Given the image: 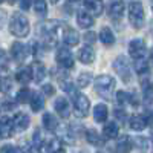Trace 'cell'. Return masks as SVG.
Masks as SVG:
<instances>
[{
  "instance_id": "cell-6",
  "label": "cell",
  "mask_w": 153,
  "mask_h": 153,
  "mask_svg": "<svg viewBox=\"0 0 153 153\" xmlns=\"http://www.w3.org/2000/svg\"><path fill=\"white\" fill-rule=\"evenodd\" d=\"M146 52H147V46H146L144 40H141V38H135V40L130 42V45H129V54H130L132 58L141 60V58H144Z\"/></svg>"
},
{
  "instance_id": "cell-19",
  "label": "cell",
  "mask_w": 153,
  "mask_h": 153,
  "mask_svg": "<svg viewBox=\"0 0 153 153\" xmlns=\"http://www.w3.org/2000/svg\"><path fill=\"white\" fill-rule=\"evenodd\" d=\"M124 9H126V6H124V3L121 2V0H118V2H113V3L110 5V9H109L110 17H113V19H121V17L124 16Z\"/></svg>"
},
{
  "instance_id": "cell-43",
  "label": "cell",
  "mask_w": 153,
  "mask_h": 153,
  "mask_svg": "<svg viewBox=\"0 0 153 153\" xmlns=\"http://www.w3.org/2000/svg\"><path fill=\"white\" fill-rule=\"evenodd\" d=\"M150 63L153 65V49H152V52H150Z\"/></svg>"
},
{
  "instance_id": "cell-8",
  "label": "cell",
  "mask_w": 153,
  "mask_h": 153,
  "mask_svg": "<svg viewBox=\"0 0 153 153\" xmlns=\"http://www.w3.org/2000/svg\"><path fill=\"white\" fill-rule=\"evenodd\" d=\"M28 126H29V117L28 115L23 113V112L16 113L14 120H12V129L16 132H25L28 129Z\"/></svg>"
},
{
  "instance_id": "cell-24",
  "label": "cell",
  "mask_w": 153,
  "mask_h": 153,
  "mask_svg": "<svg viewBox=\"0 0 153 153\" xmlns=\"http://www.w3.org/2000/svg\"><path fill=\"white\" fill-rule=\"evenodd\" d=\"M16 80L22 84H26L28 81L32 80V74H31V68H23L16 74Z\"/></svg>"
},
{
  "instance_id": "cell-3",
  "label": "cell",
  "mask_w": 153,
  "mask_h": 153,
  "mask_svg": "<svg viewBox=\"0 0 153 153\" xmlns=\"http://www.w3.org/2000/svg\"><path fill=\"white\" fill-rule=\"evenodd\" d=\"M144 20H146V16H144L143 5L139 2H132L129 6V22L132 23V26L136 29L143 28Z\"/></svg>"
},
{
  "instance_id": "cell-21",
  "label": "cell",
  "mask_w": 153,
  "mask_h": 153,
  "mask_svg": "<svg viewBox=\"0 0 153 153\" xmlns=\"http://www.w3.org/2000/svg\"><path fill=\"white\" fill-rule=\"evenodd\" d=\"M103 133H104L106 138L113 139V138H117V136H118V133H120V127H118L117 123H107V124L104 126V129H103Z\"/></svg>"
},
{
  "instance_id": "cell-28",
  "label": "cell",
  "mask_w": 153,
  "mask_h": 153,
  "mask_svg": "<svg viewBox=\"0 0 153 153\" xmlns=\"http://www.w3.org/2000/svg\"><path fill=\"white\" fill-rule=\"evenodd\" d=\"M34 9L38 16H46V12H48V3H46V0H34Z\"/></svg>"
},
{
  "instance_id": "cell-5",
  "label": "cell",
  "mask_w": 153,
  "mask_h": 153,
  "mask_svg": "<svg viewBox=\"0 0 153 153\" xmlns=\"http://www.w3.org/2000/svg\"><path fill=\"white\" fill-rule=\"evenodd\" d=\"M113 69L123 78V81H126V83L130 81V66H129V61H127L126 57H118L115 60L113 61Z\"/></svg>"
},
{
  "instance_id": "cell-41",
  "label": "cell",
  "mask_w": 153,
  "mask_h": 153,
  "mask_svg": "<svg viewBox=\"0 0 153 153\" xmlns=\"http://www.w3.org/2000/svg\"><path fill=\"white\" fill-rule=\"evenodd\" d=\"M5 22H6V12L3 9H0V28H3Z\"/></svg>"
},
{
  "instance_id": "cell-45",
  "label": "cell",
  "mask_w": 153,
  "mask_h": 153,
  "mask_svg": "<svg viewBox=\"0 0 153 153\" xmlns=\"http://www.w3.org/2000/svg\"><path fill=\"white\" fill-rule=\"evenodd\" d=\"M51 2H52V3H57V2H58V0H51Z\"/></svg>"
},
{
  "instance_id": "cell-11",
  "label": "cell",
  "mask_w": 153,
  "mask_h": 153,
  "mask_svg": "<svg viewBox=\"0 0 153 153\" xmlns=\"http://www.w3.org/2000/svg\"><path fill=\"white\" fill-rule=\"evenodd\" d=\"M78 60L81 63H84V65H91V63H94L95 60V52L92 48L89 46H83L80 51H78Z\"/></svg>"
},
{
  "instance_id": "cell-1",
  "label": "cell",
  "mask_w": 153,
  "mask_h": 153,
  "mask_svg": "<svg viewBox=\"0 0 153 153\" xmlns=\"http://www.w3.org/2000/svg\"><path fill=\"white\" fill-rule=\"evenodd\" d=\"M9 31L16 37H20V38L26 37L29 34V22H28V19L23 14H20V12H14L11 20H9Z\"/></svg>"
},
{
  "instance_id": "cell-10",
  "label": "cell",
  "mask_w": 153,
  "mask_h": 153,
  "mask_svg": "<svg viewBox=\"0 0 153 153\" xmlns=\"http://www.w3.org/2000/svg\"><path fill=\"white\" fill-rule=\"evenodd\" d=\"M61 38H63V42H65V45L68 46H76L80 42V35L78 32H76L75 29L66 26L65 29H63V34H61Z\"/></svg>"
},
{
  "instance_id": "cell-39",
  "label": "cell",
  "mask_w": 153,
  "mask_h": 153,
  "mask_svg": "<svg viewBox=\"0 0 153 153\" xmlns=\"http://www.w3.org/2000/svg\"><path fill=\"white\" fill-rule=\"evenodd\" d=\"M95 38H97V35H95L92 31L84 34V42H87V43H94V42H95Z\"/></svg>"
},
{
  "instance_id": "cell-46",
  "label": "cell",
  "mask_w": 153,
  "mask_h": 153,
  "mask_svg": "<svg viewBox=\"0 0 153 153\" xmlns=\"http://www.w3.org/2000/svg\"><path fill=\"white\" fill-rule=\"evenodd\" d=\"M71 2H78V0H71Z\"/></svg>"
},
{
  "instance_id": "cell-34",
  "label": "cell",
  "mask_w": 153,
  "mask_h": 153,
  "mask_svg": "<svg viewBox=\"0 0 153 153\" xmlns=\"http://www.w3.org/2000/svg\"><path fill=\"white\" fill-rule=\"evenodd\" d=\"M11 86H12V81L9 80V78H3V81H2V84H0V91L2 92H9V89H11Z\"/></svg>"
},
{
  "instance_id": "cell-16",
  "label": "cell",
  "mask_w": 153,
  "mask_h": 153,
  "mask_svg": "<svg viewBox=\"0 0 153 153\" xmlns=\"http://www.w3.org/2000/svg\"><path fill=\"white\" fill-rule=\"evenodd\" d=\"M129 124H130V127H132L133 130L141 132V130H144L146 127H147V118L143 117V115H135V117L130 118Z\"/></svg>"
},
{
  "instance_id": "cell-2",
  "label": "cell",
  "mask_w": 153,
  "mask_h": 153,
  "mask_svg": "<svg viewBox=\"0 0 153 153\" xmlns=\"http://www.w3.org/2000/svg\"><path fill=\"white\" fill-rule=\"evenodd\" d=\"M115 84H117V81H115L113 76H110V75H100L98 78L95 80V91L104 100H112Z\"/></svg>"
},
{
  "instance_id": "cell-35",
  "label": "cell",
  "mask_w": 153,
  "mask_h": 153,
  "mask_svg": "<svg viewBox=\"0 0 153 153\" xmlns=\"http://www.w3.org/2000/svg\"><path fill=\"white\" fill-rule=\"evenodd\" d=\"M0 153H20L14 146H9V144H6V146H3L2 149H0Z\"/></svg>"
},
{
  "instance_id": "cell-9",
  "label": "cell",
  "mask_w": 153,
  "mask_h": 153,
  "mask_svg": "<svg viewBox=\"0 0 153 153\" xmlns=\"http://www.w3.org/2000/svg\"><path fill=\"white\" fill-rule=\"evenodd\" d=\"M11 54H12V57H14L16 61L22 63V61H25V58L28 57V48L25 46L23 43H20V42H16V43H12V46H11Z\"/></svg>"
},
{
  "instance_id": "cell-20",
  "label": "cell",
  "mask_w": 153,
  "mask_h": 153,
  "mask_svg": "<svg viewBox=\"0 0 153 153\" xmlns=\"http://www.w3.org/2000/svg\"><path fill=\"white\" fill-rule=\"evenodd\" d=\"M100 40H101V43L106 45V46H110V45L115 43V35L110 31V28H101V31H100Z\"/></svg>"
},
{
  "instance_id": "cell-26",
  "label": "cell",
  "mask_w": 153,
  "mask_h": 153,
  "mask_svg": "<svg viewBox=\"0 0 153 153\" xmlns=\"http://www.w3.org/2000/svg\"><path fill=\"white\" fill-rule=\"evenodd\" d=\"M43 106H45V101L40 97V94H34L31 98V109L34 112H40V109H43Z\"/></svg>"
},
{
  "instance_id": "cell-42",
  "label": "cell",
  "mask_w": 153,
  "mask_h": 153,
  "mask_svg": "<svg viewBox=\"0 0 153 153\" xmlns=\"http://www.w3.org/2000/svg\"><path fill=\"white\" fill-rule=\"evenodd\" d=\"M123 113H124L123 110H118V109H117V110H115V117H117V118H120V120H123V121H124V120H126V117H124Z\"/></svg>"
},
{
  "instance_id": "cell-37",
  "label": "cell",
  "mask_w": 153,
  "mask_h": 153,
  "mask_svg": "<svg viewBox=\"0 0 153 153\" xmlns=\"http://www.w3.org/2000/svg\"><path fill=\"white\" fill-rule=\"evenodd\" d=\"M40 144H42V133L37 130L34 133V147H40Z\"/></svg>"
},
{
  "instance_id": "cell-29",
  "label": "cell",
  "mask_w": 153,
  "mask_h": 153,
  "mask_svg": "<svg viewBox=\"0 0 153 153\" xmlns=\"http://www.w3.org/2000/svg\"><path fill=\"white\" fill-rule=\"evenodd\" d=\"M135 71H136L139 75H144V74L149 72V65L144 61V58L136 60V63H135Z\"/></svg>"
},
{
  "instance_id": "cell-7",
  "label": "cell",
  "mask_w": 153,
  "mask_h": 153,
  "mask_svg": "<svg viewBox=\"0 0 153 153\" xmlns=\"http://www.w3.org/2000/svg\"><path fill=\"white\" fill-rule=\"evenodd\" d=\"M55 58H57L58 65L63 66V68H66V69H71V68L74 66V63H75L72 52H71L69 49H65V48H60V49L57 51Z\"/></svg>"
},
{
  "instance_id": "cell-44",
  "label": "cell",
  "mask_w": 153,
  "mask_h": 153,
  "mask_svg": "<svg viewBox=\"0 0 153 153\" xmlns=\"http://www.w3.org/2000/svg\"><path fill=\"white\" fill-rule=\"evenodd\" d=\"M8 2H9V3L12 5V3H14V2H16V0H8Z\"/></svg>"
},
{
  "instance_id": "cell-27",
  "label": "cell",
  "mask_w": 153,
  "mask_h": 153,
  "mask_svg": "<svg viewBox=\"0 0 153 153\" xmlns=\"http://www.w3.org/2000/svg\"><path fill=\"white\" fill-rule=\"evenodd\" d=\"M86 139H87V143H91L94 146H100L101 144V138H100V133L94 129L91 130H87L86 132Z\"/></svg>"
},
{
  "instance_id": "cell-14",
  "label": "cell",
  "mask_w": 153,
  "mask_h": 153,
  "mask_svg": "<svg viewBox=\"0 0 153 153\" xmlns=\"http://www.w3.org/2000/svg\"><path fill=\"white\" fill-rule=\"evenodd\" d=\"M84 8L92 16H101L103 12V2L101 0H84Z\"/></svg>"
},
{
  "instance_id": "cell-18",
  "label": "cell",
  "mask_w": 153,
  "mask_h": 153,
  "mask_svg": "<svg viewBox=\"0 0 153 153\" xmlns=\"http://www.w3.org/2000/svg\"><path fill=\"white\" fill-rule=\"evenodd\" d=\"M12 132H14V129H12V121L8 117H3L0 120V136L9 138L12 135Z\"/></svg>"
},
{
  "instance_id": "cell-4",
  "label": "cell",
  "mask_w": 153,
  "mask_h": 153,
  "mask_svg": "<svg viewBox=\"0 0 153 153\" xmlns=\"http://www.w3.org/2000/svg\"><path fill=\"white\" fill-rule=\"evenodd\" d=\"M74 107H75V115L78 118H84L89 113V107H91V101L89 98L83 94L75 95V101H74Z\"/></svg>"
},
{
  "instance_id": "cell-48",
  "label": "cell",
  "mask_w": 153,
  "mask_h": 153,
  "mask_svg": "<svg viewBox=\"0 0 153 153\" xmlns=\"http://www.w3.org/2000/svg\"><path fill=\"white\" fill-rule=\"evenodd\" d=\"M2 2H3V0H0V3H2Z\"/></svg>"
},
{
  "instance_id": "cell-36",
  "label": "cell",
  "mask_w": 153,
  "mask_h": 153,
  "mask_svg": "<svg viewBox=\"0 0 153 153\" xmlns=\"http://www.w3.org/2000/svg\"><path fill=\"white\" fill-rule=\"evenodd\" d=\"M117 98H118V101H120V103H121V104H126V103H127V101H129V100H130V97H129V95H127L126 92H118V95H117Z\"/></svg>"
},
{
  "instance_id": "cell-12",
  "label": "cell",
  "mask_w": 153,
  "mask_h": 153,
  "mask_svg": "<svg viewBox=\"0 0 153 153\" xmlns=\"http://www.w3.org/2000/svg\"><path fill=\"white\" fill-rule=\"evenodd\" d=\"M29 68H31V74H32V80L35 83H40L46 76V69H45V66L42 65V63H38V61L32 63Z\"/></svg>"
},
{
  "instance_id": "cell-30",
  "label": "cell",
  "mask_w": 153,
  "mask_h": 153,
  "mask_svg": "<svg viewBox=\"0 0 153 153\" xmlns=\"http://www.w3.org/2000/svg\"><path fill=\"white\" fill-rule=\"evenodd\" d=\"M91 74L89 72H83V74H80V76L76 78V84H78L80 87H86V86H89V83H91Z\"/></svg>"
},
{
  "instance_id": "cell-40",
  "label": "cell",
  "mask_w": 153,
  "mask_h": 153,
  "mask_svg": "<svg viewBox=\"0 0 153 153\" xmlns=\"http://www.w3.org/2000/svg\"><path fill=\"white\" fill-rule=\"evenodd\" d=\"M31 3H32V0H20V8L26 11L31 8Z\"/></svg>"
},
{
  "instance_id": "cell-32",
  "label": "cell",
  "mask_w": 153,
  "mask_h": 153,
  "mask_svg": "<svg viewBox=\"0 0 153 153\" xmlns=\"http://www.w3.org/2000/svg\"><path fill=\"white\" fill-rule=\"evenodd\" d=\"M8 66H9V60H8V55H6V52H5V51H2V49H0V68H2V69H8Z\"/></svg>"
},
{
  "instance_id": "cell-31",
  "label": "cell",
  "mask_w": 153,
  "mask_h": 153,
  "mask_svg": "<svg viewBox=\"0 0 153 153\" xmlns=\"http://www.w3.org/2000/svg\"><path fill=\"white\" fill-rule=\"evenodd\" d=\"M29 97H31L29 89L23 87V89H20L19 94H17V101H19V103H28V101H29Z\"/></svg>"
},
{
  "instance_id": "cell-17",
  "label": "cell",
  "mask_w": 153,
  "mask_h": 153,
  "mask_svg": "<svg viewBox=\"0 0 153 153\" xmlns=\"http://www.w3.org/2000/svg\"><path fill=\"white\" fill-rule=\"evenodd\" d=\"M107 115H109V110H107V106L106 104H97L95 109H94V120L97 123H104L107 120Z\"/></svg>"
},
{
  "instance_id": "cell-13",
  "label": "cell",
  "mask_w": 153,
  "mask_h": 153,
  "mask_svg": "<svg viewBox=\"0 0 153 153\" xmlns=\"http://www.w3.org/2000/svg\"><path fill=\"white\" fill-rule=\"evenodd\" d=\"M54 109H55V112L60 115V117H63V118L69 117L71 110H69V103H68L66 98H57L55 103H54Z\"/></svg>"
},
{
  "instance_id": "cell-38",
  "label": "cell",
  "mask_w": 153,
  "mask_h": 153,
  "mask_svg": "<svg viewBox=\"0 0 153 153\" xmlns=\"http://www.w3.org/2000/svg\"><path fill=\"white\" fill-rule=\"evenodd\" d=\"M135 141H136V146H139V147H141V149H147V139L146 138H141V136H138L136 139H135Z\"/></svg>"
},
{
  "instance_id": "cell-47",
  "label": "cell",
  "mask_w": 153,
  "mask_h": 153,
  "mask_svg": "<svg viewBox=\"0 0 153 153\" xmlns=\"http://www.w3.org/2000/svg\"><path fill=\"white\" fill-rule=\"evenodd\" d=\"M152 11H153V3H152Z\"/></svg>"
},
{
  "instance_id": "cell-25",
  "label": "cell",
  "mask_w": 153,
  "mask_h": 153,
  "mask_svg": "<svg viewBox=\"0 0 153 153\" xmlns=\"http://www.w3.org/2000/svg\"><path fill=\"white\" fill-rule=\"evenodd\" d=\"M43 126L46 127L48 130H57L58 121H57V118L54 117L52 113H45L43 115Z\"/></svg>"
},
{
  "instance_id": "cell-23",
  "label": "cell",
  "mask_w": 153,
  "mask_h": 153,
  "mask_svg": "<svg viewBox=\"0 0 153 153\" xmlns=\"http://www.w3.org/2000/svg\"><path fill=\"white\" fill-rule=\"evenodd\" d=\"M46 150H48V153H65V149H63L61 141L57 139V138L51 139V141L46 144Z\"/></svg>"
},
{
  "instance_id": "cell-33",
  "label": "cell",
  "mask_w": 153,
  "mask_h": 153,
  "mask_svg": "<svg viewBox=\"0 0 153 153\" xmlns=\"http://www.w3.org/2000/svg\"><path fill=\"white\" fill-rule=\"evenodd\" d=\"M42 91H43V94H45L46 97H52V95L55 94V87H54L52 84H45Z\"/></svg>"
},
{
  "instance_id": "cell-15",
  "label": "cell",
  "mask_w": 153,
  "mask_h": 153,
  "mask_svg": "<svg viewBox=\"0 0 153 153\" xmlns=\"http://www.w3.org/2000/svg\"><path fill=\"white\" fill-rule=\"evenodd\" d=\"M76 23H78L80 28H91L94 25V17L89 14V12H84V11H80L78 14H76Z\"/></svg>"
},
{
  "instance_id": "cell-22",
  "label": "cell",
  "mask_w": 153,
  "mask_h": 153,
  "mask_svg": "<svg viewBox=\"0 0 153 153\" xmlns=\"http://www.w3.org/2000/svg\"><path fill=\"white\" fill-rule=\"evenodd\" d=\"M132 150V141L129 136H123L117 143V153H129Z\"/></svg>"
}]
</instances>
